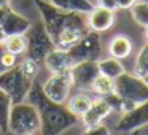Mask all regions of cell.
Returning a JSON list of instances; mask_svg holds the SVG:
<instances>
[{
  "instance_id": "83f0119b",
  "label": "cell",
  "mask_w": 148,
  "mask_h": 135,
  "mask_svg": "<svg viewBox=\"0 0 148 135\" xmlns=\"http://www.w3.org/2000/svg\"><path fill=\"white\" fill-rule=\"evenodd\" d=\"M99 5L97 7H102V8H107V10H118V3H116V0H97Z\"/></svg>"
},
{
  "instance_id": "ac0fdd59",
  "label": "cell",
  "mask_w": 148,
  "mask_h": 135,
  "mask_svg": "<svg viewBox=\"0 0 148 135\" xmlns=\"http://www.w3.org/2000/svg\"><path fill=\"white\" fill-rule=\"evenodd\" d=\"M97 64H99L100 75L110 78V80H116L119 75L124 73L123 64L115 57H107V59H102V61H97Z\"/></svg>"
},
{
  "instance_id": "44dd1931",
  "label": "cell",
  "mask_w": 148,
  "mask_h": 135,
  "mask_svg": "<svg viewBox=\"0 0 148 135\" xmlns=\"http://www.w3.org/2000/svg\"><path fill=\"white\" fill-rule=\"evenodd\" d=\"M131 14L134 18V21L142 27H148V3L145 0L142 2H135L131 8Z\"/></svg>"
},
{
  "instance_id": "d6a6232c",
  "label": "cell",
  "mask_w": 148,
  "mask_h": 135,
  "mask_svg": "<svg viewBox=\"0 0 148 135\" xmlns=\"http://www.w3.org/2000/svg\"><path fill=\"white\" fill-rule=\"evenodd\" d=\"M131 135H148V130H134V132H131Z\"/></svg>"
},
{
  "instance_id": "484cf974",
  "label": "cell",
  "mask_w": 148,
  "mask_h": 135,
  "mask_svg": "<svg viewBox=\"0 0 148 135\" xmlns=\"http://www.w3.org/2000/svg\"><path fill=\"white\" fill-rule=\"evenodd\" d=\"M83 135H112V134H110V129L105 124H97L92 125V127H86Z\"/></svg>"
},
{
  "instance_id": "5bb4252c",
  "label": "cell",
  "mask_w": 148,
  "mask_h": 135,
  "mask_svg": "<svg viewBox=\"0 0 148 135\" xmlns=\"http://www.w3.org/2000/svg\"><path fill=\"white\" fill-rule=\"evenodd\" d=\"M88 18V26H89V30H94V32H105L115 22V11L107 10V8L102 7H94L91 13L86 14Z\"/></svg>"
},
{
  "instance_id": "1f68e13d",
  "label": "cell",
  "mask_w": 148,
  "mask_h": 135,
  "mask_svg": "<svg viewBox=\"0 0 148 135\" xmlns=\"http://www.w3.org/2000/svg\"><path fill=\"white\" fill-rule=\"evenodd\" d=\"M11 0H0V8H10Z\"/></svg>"
},
{
  "instance_id": "30bf717a",
  "label": "cell",
  "mask_w": 148,
  "mask_h": 135,
  "mask_svg": "<svg viewBox=\"0 0 148 135\" xmlns=\"http://www.w3.org/2000/svg\"><path fill=\"white\" fill-rule=\"evenodd\" d=\"M73 86L78 87L80 91H91V86L96 81V78L100 75L99 64L97 61H84L78 62L72 67L70 70Z\"/></svg>"
},
{
  "instance_id": "2e32d148",
  "label": "cell",
  "mask_w": 148,
  "mask_h": 135,
  "mask_svg": "<svg viewBox=\"0 0 148 135\" xmlns=\"http://www.w3.org/2000/svg\"><path fill=\"white\" fill-rule=\"evenodd\" d=\"M132 51V43L127 37L124 35H116L115 38L110 42L108 45V52H110V57H115V59H126Z\"/></svg>"
},
{
  "instance_id": "6da1fadb",
  "label": "cell",
  "mask_w": 148,
  "mask_h": 135,
  "mask_svg": "<svg viewBox=\"0 0 148 135\" xmlns=\"http://www.w3.org/2000/svg\"><path fill=\"white\" fill-rule=\"evenodd\" d=\"M42 14V22L51 35L56 48L69 49L89 30L86 14L69 13L56 8L48 0H34Z\"/></svg>"
},
{
  "instance_id": "4fadbf2b",
  "label": "cell",
  "mask_w": 148,
  "mask_h": 135,
  "mask_svg": "<svg viewBox=\"0 0 148 135\" xmlns=\"http://www.w3.org/2000/svg\"><path fill=\"white\" fill-rule=\"evenodd\" d=\"M112 113V108L110 105L105 102L103 99L97 97L91 102V106L88 108V111L81 116V122H83L84 127H92V125L102 124V121L107 118V116Z\"/></svg>"
},
{
  "instance_id": "ba28073f",
  "label": "cell",
  "mask_w": 148,
  "mask_h": 135,
  "mask_svg": "<svg viewBox=\"0 0 148 135\" xmlns=\"http://www.w3.org/2000/svg\"><path fill=\"white\" fill-rule=\"evenodd\" d=\"M73 87V81H72L70 72H64V73H53L49 78L42 84L43 94L48 97L51 102L64 105L70 97V91Z\"/></svg>"
},
{
  "instance_id": "d6986e66",
  "label": "cell",
  "mask_w": 148,
  "mask_h": 135,
  "mask_svg": "<svg viewBox=\"0 0 148 135\" xmlns=\"http://www.w3.org/2000/svg\"><path fill=\"white\" fill-rule=\"evenodd\" d=\"M2 45H3V48L7 49L8 52L16 54V56L26 54V51H27V38H26V35H10V37H5V40H3Z\"/></svg>"
},
{
  "instance_id": "e0dca14e",
  "label": "cell",
  "mask_w": 148,
  "mask_h": 135,
  "mask_svg": "<svg viewBox=\"0 0 148 135\" xmlns=\"http://www.w3.org/2000/svg\"><path fill=\"white\" fill-rule=\"evenodd\" d=\"M91 102H92V99H91L88 94L78 92V94H75L73 97H69L67 108H69V111L73 113L77 118H81V116L88 111V108L91 106Z\"/></svg>"
},
{
  "instance_id": "e575fe53",
  "label": "cell",
  "mask_w": 148,
  "mask_h": 135,
  "mask_svg": "<svg viewBox=\"0 0 148 135\" xmlns=\"http://www.w3.org/2000/svg\"><path fill=\"white\" fill-rule=\"evenodd\" d=\"M143 80H145V83L148 84V75H147V76H143Z\"/></svg>"
},
{
  "instance_id": "7c38bea8",
  "label": "cell",
  "mask_w": 148,
  "mask_h": 135,
  "mask_svg": "<svg viewBox=\"0 0 148 135\" xmlns=\"http://www.w3.org/2000/svg\"><path fill=\"white\" fill-rule=\"evenodd\" d=\"M43 65L49 73H64V72H70L73 67V61H72L70 54L67 49H59L54 48L45 59H43Z\"/></svg>"
},
{
  "instance_id": "603a6c76",
  "label": "cell",
  "mask_w": 148,
  "mask_h": 135,
  "mask_svg": "<svg viewBox=\"0 0 148 135\" xmlns=\"http://www.w3.org/2000/svg\"><path fill=\"white\" fill-rule=\"evenodd\" d=\"M135 75L140 78L148 75V43L145 46H142V49L137 54V59H135Z\"/></svg>"
},
{
  "instance_id": "9c48e42d",
  "label": "cell",
  "mask_w": 148,
  "mask_h": 135,
  "mask_svg": "<svg viewBox=\"0 0 148 135\" xmlns=\"http://www.w3.org/2000/svg\"><path fill=\"white\" fill-rule=\"evenodd\" d=\"M148 124V102L138 103L127 111H123V116L116 122L115 130L119 134H131Z\"/></svg>"
},
{
  "instance_id": "836d02e7",
  "label": "cell",
  "mask_w": 148,
  "mask_h": 135,
  "mask_svg": "<svg viewBox=\"0 0 148 135\" xmlns=\"http://www.w3.org/2000/svg\"><path fill=\"white\" fill-rule=\"evenodd\" d=\"M3 40H5V35H3V32H2V29H0V45L3 43Z\"/></svg>"
},
{
  "instance_id": "4dcf8cb0",
  "label": "cell",
  "mask_w": 148,
  "mask_h": 135,
  "mask_svg": "<svg viewBox=\"0 0 148 135\" xmlns=\"http://www.w3.org/2000/svg\"><path fill=\"white\" fill-rule=\"evenodd\" d=\"M10 10V8H0V24H2V21H3L5 14H7V11Z\"/></svg>"
},
{
  "instance_id": "f546056e",
  "label": "cell",
  "mask_w": 148,
  "mask_h": 135,
  "mask_svg": "<svg viewBox=\"0 0 148 135\" xmlns=\"http://www.w3.org/2000/svg\"><path fill=\"white\" fill-rule=\"evenodd\" d=\"M3 51H5L3 45H0V75L3 73V72H7V68H5L3 62H2V56H3Z\"/></svg>"
},
{
  "instance_id": "7402d4cb",
  "label": "cell",
  "mask_w": 148,
  "mask_h": 135,
  "mask_svg": "<svg viewBox=\"0 0 148 135\" xmlns=\"http://www.w3.org/2000/svg\"><path fill=\"white\" fill-rule=\"evenodd\" d=\"M18 67L23 72L24 76L29 78L30 81H35L37 76H38V73H40V64L37 61H34V59H30V57H24L23 61L18 64Z\"/></svg>"
},
{
  "instance_id": "4316f807",
  "label": "cell",
  "mask_w": 148,
  "mask_h": 135,
  "mask_svg": "<svg viewBox=\"0 0 148 135\" xmlns=\"http://www.w3.org/2000/svg\"><path fill=\"white\" fill-rule=\"evenodd\" d=\"M2 62H3L5 68L7 70H10V68L16 67L19 62H18V56L16 54H11V52H8L7 49L3 51V56H2Z\"/></svg>"
},
{
  "instance_id": "cb8c5ba5",
  "label": "cell",
  "mask_w": 148,
  "mask_h": 135,
  "mask_svg": "<svg viewBox=\"0 0 148 135\" xmlns=\"http://www.w3.org/2000/svg\"><path fill=\"white\" fill-rule=\"evenodd\" d=\"M11 100L3 91H0V125L2 129L8 130V115H10V108H11Z\"/></svg>"
},
{
  "instance_id": "8fae6325",
  "label": "cell",
  "mask_w": 148,
  "mask_h": 135,
  "mask_svg": "<svg viewBox=\"0 0 148 135\" xmlns=\"http://www.w3.org/2000/svg\"><path fill=\"white\" fill-rule=\"evenodd\" d=\"M32 22L27 19L26 16L19 14L18 11L14 10H8L7 14H5L3 21L0 24V29L3 32L5 37H10V35H26L27 30L30 29Z\"/></svg>"
},
{
  "instance_id": "8d00e7d4",
  "label": "cell",
  "mask_w": 148,
  "mask_h": 135,
  "mask_svg": "<svg viewBox=\"0 0 148 135\" xmlns=\"http://www.w3.org/2000/svg\"><path fill=\"white\" fill-rule=\"evenodd\" d=\"M3 134V129H2V125H0V135Z\"/></svg>"
},
{
  "instance_id": "7a4b0ae2",
  "label": "cell",
  "mask_w": 148,
  "mask_h": 135,
  "mask_svg": "<svg viewBox=\"0 0 148 135\" xmlns=\"http://www.w3.org/2000/svg\"><path fill=\"white\" fill-rule=\"evenodd\" d=\"M26 102L32 103L40 111V135H59L64 130L80 122V118L69 111L67 106L54 103L43 94V89L37 81L32 83L30 92Z\"/></svg>"
},
{
  "instance_id": "d590c367",
  "label": "cell",
  "mask_w": 148,
  "mask_h": 135,
  "mask_svg": "<svg viewBox=\"0 0 148 135\" xmlns=\"http://www.w3.org/2000/svg\"><path fill=\"white\" fill-rule=\"evenodd\" d=\"M147 29V32H145V35H147V40H148V27H145Z\"/></svg>"
},
{
  "instance_id": "52a82bcc",
  "label": "cell",
  "mask_w": 148,
  "mask_h": 135,
  "mask_svg": "<svg viewBox=\"0 0 148 135\" xmlns=\"http://www.w3.org/2000/svg\"><path fill=\"white\" fill-rule=\"evenodd\" d=\"M73 64L84 61H99L102 52V42H100L99 32L88 30L72 48L67 49Z\"/></svg>"
},
{
  "instance_id": "9a60e30c",
  "label": "cell",
  "mask_w": 148,
  "mask_h": 135,
  "mask_svg": "<svg viewBox=\"0 0 148 135\" xmlns=\"http://www.w3.org/2000/svg\"><path fill=\"white\" fill-rule=\"evenodd\" d=\"M48 2L53 3L56 8H59L62 11H69V13L88 14L94 8V5L89 0H48Z\"/></svg>"
},
{
  "instance_id": "d4e9b609",
  "label": "cell",
  "mask_w": 148,
  "mask_h": 135,
  "mask_svg": "<svg viewBox=\"0 0 148 135\" xmlns=\"http://www.w3.org/2000/svg\"><path fill=\"white\" fill-rule=\"evenodd\" d=\"M103 100L110 105L112 111H124V100H123L116 92H112V94H108V95H105Z\"/></svg>"
},
{
  "instance_id": "74e56055",
  "label": "cell",
  "mask_w": 148,
  "mask_h": 135,
  "mask_svg": "<svg viewBox=\"0 0 148 135\" xmlns=\"http://www.w3.org/2000/svg\"><path fill=\"white\" fill-rule=\"evenodd\" d=\"M32 135H38V134H32Z\"/></svg>"
},
{
  "instance_id": "277c9868",
  "label": "cell",
  "mask_w": 148,
  "mask_h": 135,
  "mask_svg": "<svg viewBox=\"0 0 148 135\" xmlns=\"http://www.w3.org/2000/svg\"><path fill=\"white\" fill-rule=\"evenodd\" d=\"M115 92L124 100V111L138 103L148 102V84L143 78L132 73H123L115 80Z\"/></svg>"
},
{
  "instance_id": "3957f363",
  "label": "cell",
  "mask_w": 148,
  "mask_h": 135,
  "mask_svg": "<svg viewBox=\"0 0 148 135\" xmlns=\"http://www.w3.org/2000/svg\"><path fill=\"white\" fill-rule=\"evenodd\" d=\"M40 111L29 102L14 103L8 115V130L13 135H32L40 132Z\"/></svg>"
},
{
  "instance_id": "ffe728a7",
  "label": "cell",
  "mask_w": 148,
  "mask_h": 135,
  "mask_svg": "<svg viewBox=\"0 0 148 135\" xmlns=\"http://www.w3.org/2000/svg\"><path fill=\"white\" fill-rule=\"evenodd\" d=\"M91 91H92L97 97L103 99L105 95L115 92V80H110V78L103 76V75H99V76L96 78V81L92 83V86H91Z\"/></svg>"
},
{
  "instance_id": "f1b7e54d",
  "label": "cell",
  "mask_w": 148,
  "mask_h": 135,
  "mask_svg": "<svg viewBox=\"0 0 148 135\" xmlns=\"http://www.w3.org/2000/svg\"><path fill=\"white\" fill-rule=\"evenodd\" d=\"M118 8H131L135 3V0H116Z\"/></svg>"
},
{
  "instance_id": "f35d334b",
  "label": "cell",
  "mask_w": 148,
  "mask_h": 135,
  "mask_svg": "<svg viewBox=\"0 0 148 135\" xmlns=\"http://www.w3.org/2000/svg\"><path fill=\"white\" fill-rule=\"evenodd\" d=\"M145 2H147V3H148V0H145Z\"/></svg>"
},
{
  "instance_id": "8992f818",
  "label": "cell",
  "mask_w": 148,
  "mask_h": 135,
  "mask_svg": "<svg viewBox=\"0 0 148 135\" xmlns=\"http://www.w3.org/2000/svg\"><path fill=\"white\" fill-rule=\"evenodd\" d=\"M27 38V57L34 59L40 64L43 62V59L56 48L54 42H53L51 35L48 33V30L45 29L43 22L32 24L30 29L26 33Z\"/></svg>"
},
{
  "instance_id": "5b68a950",
  "label": "cell",
  "mask_w": 148,
  "mask_h": 135,
  "mask_svg": "<svg viewBox=\"0 0 148 135\" xmlns=\"http://www.w3.org/2000/svg\"><path fill=\"white\" fill-rule=\"evenodd\" d=\"M32 83L34 81H30L29 78L23 75V72L19 70L18 65L0 75V91H3L10 97L13 105L26 102L27 95L30 92V87H32Z\"/></svg>"
}]
</instances>
